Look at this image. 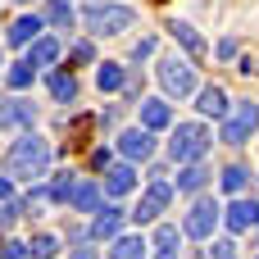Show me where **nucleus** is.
Returning a JSON list of instances; mask_svg holds the SVG:
<instances>
[{
	"label": "nucleus",
	"instance_id": "nucleus-30",
	"mask_svg": "<svg viewBox=\"0 0 259 259\" xmlns=\"http://www.w3.org/2000/svg\"><path fill=\"white\" fill-rule=\"evenodd\" d=\"M209 259H237V246H232V241H214Z\"/></svg>",
	"mask_w": 259,
	"mask_h": 259
},
{
	"label": "nucleus",
	"instance_id": "nucleus-10",
	"mask_svg": "<svg viewBox=\"0 0 259 259\" xmlns=\"http://www.w3.org/2000/svg\"><path fill=\"white\" fill-rule=\"evenodd\" d=\"M105 196H127L132 187H137V168L132 164H114V168H105Z\"/></svg>",
	"mask_w": 259,
	"mask_h": 259
},
{
	"label": "nucleus",
	"instance_id": "nucleus-18",
	"mask_svg": "<svg viewBox=\"0 0 259 259\" xmlns=\"http://www.w3.org/2000/svg\"><path fill=\"white\" fill-rule=\"evenodd\" d=\"M123 82H127V73H123V64H96V87L100 91H123Z\"/></svg>",
	"mask_w": 259,
	"mask_h": 259
},
{
	"label": "nucleus",
	"instance_id": "nucleus-4",
	"mask_svg": "<svg viewBox=\"0 0 259 259\" xmlns=\"http://www.w3.org/2000/svg\"><path fill=\"white\" fill-rule=\"evenodd\" d=\"M255 132H259V105L255 100H241V105L223 118V132H219V137H223L228 146H246Z\"/></svg>",
	"mask_w": 259,
	"mask_h": 259
},
{
	"label": "nucleus",
	"instance_id": "nucleus-6",
	"mask_svg": "<svg viewBox=\"0 0 259 259\" xmlns=\"http://www.w3.org/2000/svg\"><path fill=\"white\" fill-rule=\"evenodd\" d=\"M173 191H178V187H173L168 178H155V182H150V191H146V196L137 200V209H132V219H137V223H150V219H159V214L168 209V200H173Z\"/></svg>",
	"mask_w": 259,
	"mask_h": 259
},
{
	"label": "nucleus",
	"instance_id": "nucleus-5",
	"mask_svg": "<svg viewBox=\"0 0 259 259\" xmlns=\"http://www.w3.org/2000/svg\"><path fill=\"white\" fill-rule=\"evenodd\" d=\"M159 82H164L168 96H191L196 91V68L187 59H178V55H164L159 59Z\"/></svg>",
	"mask_w": 259,
	"mask_h": 259
},
{
	"label": "nucleus",
	"instance_id": "nucleus-33",
	"mask_svg": "<svg viewBox=\"0 0 259 259\" xmlns=\"http://www.w3.org/2000/svg\"><path fill=\"white\" fill-rule=\"evenodd\" d=\"M68 259H100V255H96V250H73Z\"/></svg>",
	"mask_w": 259,
	"mask_h": 259
},
{
	"label": "nucleus",
	"instance_id": "nucleus-32",
	"mask_svg": "<svg viewBox=\"0 0 259 259\" xmlns=\"http://www.w3.org/2000/svg\"><path fill=\"white\" fill-rule=\"evenodd\" d=\"M150 55H155V41H150V36H146V41H137V50H132V59L141 64V59H150Z\"/></svg>",
	"mask_w": 259,
	"mask_h": 259
},
{
	"label": "nucleus",
	"instance_id": "nucleus-9",
	"mask_svg": "<svg viewBox=\"0 0 259 259\" xmlns=\"http://www.w3.org/2000/svg\"><path fill=\"white\" fill-rule=\"evenodd\" d=\"M223 223H228L232 232H250V228H259V205L255 200H232L228 214H223Z\"/></svg>",
	"mask_w": 259,
	"mask_h": 259
},
{
	"label": "nucleus",
	"instance_id": "nucleus-36",
	"mask_svg": "<svg viewBox=\"0 0 259 259\" xmlns=\"http://www.w3.org/2000/svg\"><path fill=\"white\" fill-rule=\"evenodd\" d=\"M0 68H5V59H0Z\"/></svg>",
	"mask_w": 259,
	"mask_h": 259
},
{
	"label": "nucleus",
	"instance_id": "nucleus-8",
	"mask_svg": "<svg viewBox=\"0 0 259 259\" xmlns=\"http://www.w3.org/2000/svg\"><path fill=\"white\" fill-rule=\"evenodd\" d=\"M118 150L127 155V164L150 159V155H155V132H146V127H127V132L118 137Z\"/></svg>",
	"mask_w": 259,
	"mask_h": 259
},
{
	"label": "nucleus",
	"instance_id": "nucleus-31",
	"mask_svg": "<svg viewBox=\"0 0 259 259\" xmlns=\"http://www.w3.org/2000/svg\"><path fill=\"white\" fill-rule=\"evenodd\" d=\"M27 250H32V246H23V241H9V246H5V255H0V259H27Z\"/></svg>",
	"mask_w": 259,
	"mask_h": 259
},
{
	"label": "nucleus",
	"instance_id": "nucleus-15",
	"mask_svg": "<svg viewBox=\"0 0 259 259\" xmlns=\"http://www.w3.org/2000/svg\"><path fill=\"white\" fill-rule=\"evenodd\" d=\"M32 41H41V18L36 14H27L9 27V46H32Z\"/></svg>",
	"mask_w": 259,
	"mask_h": 259
},
{
	"label": "nucleus",
	"instance_id": "nucleus-23",
	"mask_svg": "<svg viewBox=\"0 0 259 259\" xmlns=\"http://www.w3.org/2000/svg\"><path fill=\"white\" fill-rule=\"evenodd\" d=\"M141 250H146V241H141V237H118V241H114V250H109V259H141Z\"/></svg>",
	"mask_w": 259,
	"mask_h": 259
},
{
	"label": "nucleus",
	"instance_id": "nucleus-13",
	"mask_svg": "<svg viewBox=\"0 0 259 259\" xmlns=\"http://www.w3.org/2000/svg\"><path fill=\"white\" fill-rule=\"evenodd\" d=\"M196 109H200L205 118H228V91H223V87H205Z\"/></svg>",
	"mask_w": 259,
	"mask_h": 259
},
{
	"label": "nucleus",
	"instance_id": "nucleus-24",
	"mask_svg": "<svg viewBox=\"0 0 259 259\" xmlns=\"http://www.w3.org/2000/svg\"><path fill=\"white\" fill-rule=\"evenodd\" d=\"M73 187H77L73 173H59V178L50 182V200H55V205H68V200H73Z\"/></svg>",
	"mask_w": 259,
	"mask_h": 259
},
{
	"label": "nucleus",
	"instance_id": "nucleus-12",
	"mask_svg": "<svg viewBox=\"0 0 259 259\" xmlns=\"http://www.w3.org/2000/svg\"><path fill=\"white\" fill-rule=\"evenodd\" d=\"M32 118H36V109L27 100H5L0 105V127H27Z\"/></svg>",
	"mask_w": 259,
	"mask_h": 259
},
{
	"label": "nucleus",
	"instance_id": "nucleus-19",
	"mask_svg": "<svg viewBox=\"0 0 259 259\" xmlns=\"http://www.w3.org/2000/svg\"><path fill=\"white\" fill-rule=\"evenodd\" d=\"M205 178H209V168H205V164H187V168H178V178H173V187L191 196V191H200V187H205Z\"/></svg>",
	"mask_w": 259,
	"mask_h": 259
},
{
	"label": "nucleus",
	"instance_id": "nucleus-17",
	"mask_svg": "<svg viewBox=\"0 0 259 259\" xmlns=\"http://www.w3.org/2000/svg\"><path fill=\"white\" fill-rule=\"evenodd\" d=\"M118 228H123V209H114V205L96 209V219H91V237H114Z\"/></svg>",
	"mask_w": 259,
	"mask_h": 259
},
{
	"label": "nucleus",
	"instance_id": "nucleus-25",
	"mask_svg": "<svg viewBox=\"0 0 259 259\" xmlns=\"http://www.w3.org/2000/svg\"><path fill=\"white\" fill-rule=\"evenodd\" d=\"M55 255H59V241H55L50 232L32 237V259H55Z\"/></svg>",
	"mask_w": 259,
	"mask_h": 259
},
{
	"label": "nucleus",
	"instance_id": "nucleus-20",
	"mask_svg": "<svg viewBox=\"0 0 259 259\" xmlns=\"http://www.w3.org/2000/svg\"><path fill=\"white\" fill-rule=\"evenodd\" d=\"M50 96H55L59 105L77 100V77H73V73H50Z\"/></svg>",
	"mask_w": 259,
	"mask_h": 259
},
{
	"label": "nucleus",
	"instance_id": "nucleus-1",
	"mask_svg": "<svg viewBox=\"0 0 259 259\" xmlns=\"http://www.w3.org/2000/svg\"><path fill=\"white\" fill-rule=\"evenodd\" d=\"M46 168H50V141L46 137H36V132H23L9 150H5V164H0V173L14 182V178H27V182H41L46 178Z\"/></svg>",
	"mask_w": 259,
	"mask_h": 259
},
{
	"label": "nucleus",
	"instance_id": "nucleus-7",
	"mask_svg": "<svg viewBox=\"0 0 259 259\" xmlns=\"http://www.w3.org/2000/svg\"><path fill=\"white\" fill-rule=\"evenodd\" d=\"M219 219H223V209H219L214 200H196V205H191V214L182 219V232H187V237H196V241H205V237H214Z\"/></svg>",
	"mask_w": 259,
	"mask_h": 259
},
{
	"label": "nucleus",
	"instance_id": "nucleus-2",
	"mask_svg": "<svg viewBox=\"0 0 259 259\" xmlns=\"http://www.w3.org/2000/svg\"><path fill=\"white\" fill-rule=\"evenodd\" d=\"M82 23H87V32H96V36H123L132 23H137V14L127 9V5H109V0H91L87 9H82Z\"/></svg>",
	"mask_w": 259,
	"mask_h": 259
},
{
	"label": "nucleus",
	"instance_id": "nucleus-14",
	"mask_svg": "<svg viewBox=\"0 0 259 259\" xmlns=\"http://www.w3.org/2000/svg\"><path fill=\"white\" fill-rule=\"evenodd\" d=\"M100 191H105V187L87 178V182H77V187H73V200H68V205H73V209H82V214H96V205H100Z\"/></svg>",
	"mask_w": 259,
	"mask_h": 259
},
{
	"label": "nucleus",
	"instance_id": "nucleus-22",
	"mask_svg": "<svg viewBox=\"0 0 259 259\" xmlns=\"http://www.w3.org/2000/svg\"><path fill=\"white\" fill-rule=\"evenodd\" d=\"M168 32H173V41H182V46H187V50H191L196 59L205 55V41L196 36V27H191V23H168Z\"/></svg>",
	"mask_w": 259,
	"mask_h": 259
},
{
	"label": "nucleus",
	"instance_id": "nucleus-34",
	"mask_svg": "<svg viewBox=\"0 0 259 259\" xmlns=\"http://www.w3.org/2000/svg\"><path fill=\"white\" fill-rule=\"evenodd\" d=\"M0 200H9V178L0 173Z\"/></svg>",
	"mask_w": 259,
	"mask_h": 259
},
{
	"label": "nucleus",
	"instance_id": "nucleus-21",
	"mask_svg": "<svg viewBox=\"0 0 259 259\" xmlns=\"http://www.w3.org/2000/svg\"><path fill=\"white\" fill-rule=\"evenodd\" d=\"M173 255H178V228L164 223V228H155V259H173Z\"/></svg>",
	"mask_w": 259,
	"mask_h": 259
},
{
	"label": "nucleus",
	"instance_id": "nucleus-11",
	"mask_svg": "<svg viewBox=\"0 0 259 259\" xmlns=\"http://www.w3.org/2000/svg\"><path fill=\"white\" fill-rule=\"evenodd\" d=\"M168 123H173L168 100H141V127H146V132H164Z\"/></svg>",
	"mask_w": 259,
	"mask_h": 259
},
{
	"label": "nucleus",
	"instance_id": "nucleus-35",
	"mask_svg": "<svg viewBox=\"0 0 259 259\" xmlns=\"http://www.w3.org/2000/svg\"><path fill=\"white\" fill-rule=\"evenodd\" d=\"M14 5H27V0H14Z\"/></svg>",
	"mask_w": 259,
	"mask_h": 259
},
{
	"label": "nucleus",
	"instance_id": "nucleus-26",
	"mask_svg": "<svg viewBox=\"0 0 259 259\" xmlns=\"http://www.w3.org/2000/svg\"><path fill=\"white\" fill-rule=\"evenodd\" d=\"M32 77H36V68H32L27 59L9 68V87H14V91H23V87H32Z\"/></svg>",
	"mask_w": 259,
	"mask_h": 259
},
{
	"label": "nucleus",
	"instance_id": "nucleus-28",
	"mask_svg": "<svg viewBox=\"0 0 259 259\" xmlns=\"http://www.w3.org/2000/svg\"><path fill=\"white\" fill-rule=\"evenodd\" d=\"M46 18H50L55 27H68V23H73V9H68L64 0H50V9H46Z\"/></svg>",
	"mask_w": 259,
	"mask_h": 259
},
{
	"label": "nucleus",
	"instance_id": "nucleus-16",
	"mask_svg": "<svg viewBox=\"0 0 259 259\" xmlns=\"http://www.w3.org/2000/svg\"><path fill=\"white\" fill-rule=\"evenodd\" d=\"M55 59H59V41H55V36H41V41L27 46V64H32V68H46V64H55Z\"/></svg>",
	"mask_w": 259,
	"mask_h": 259
},
{
	"label": "nucleus",
	"instance_id": "nucleus-27",
	"mask_svg": "<svg viewBox=\"0 0 259 259\" xmlns=\"http://www.w3.org/2000/svg\"><path fill=\"white\" fill-rule=\"evenodd\" d=\"M246 178H250V173H246L241 164H232V168H223V191H232V196H237V191L246 187Z\"/></svg>",
	"mask_w": 259,
	"mask_h": 259
},
{
	"label": "nucleus",
	"instance_id": "nucleus-3",
	"mask_svg": "<svg viewBox=\"0 0 259 259\" xmlns=\"http://www.w3.org/2000/svg\"><path fill=\"white\" fill-rule=\"evenodd\" d=\"M205 150H209V132H205V123H178V127H173L168 155H173L182 168H187V164H200Z\"/></svg>",
	"mask_w": 259,
	"mask_h": 259
},
{
	"label": "nucleus",
	"instance_id": "nucleus-29",
	"mask_svg": "<svg viewBox=\"0 0 259 259\" xmlns=\"http://www.w3.org/2000/svg\"><path fill=\"white\" fill-rule=\"evenodd\" d=\"M68 59H73V64H91V59H96V50H91V41H77Z\"/></svg>",
	"mask_w": 259,
	"mask_h": 259
}]
</instances>
